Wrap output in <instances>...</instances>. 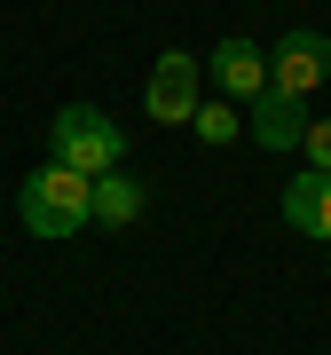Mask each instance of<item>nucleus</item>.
Instances as JSON below:
<instances>
[{
  "mask_svg": "<svg viewBox=\"0 0 331 355\" xmlns=\"http://www.w3.org/2000/svg\"><path fill=\"white\" fill-rule=\"evenodd\" d=\"M16 214H24L32 237L64 245V237H79V229L95 221V182L48 158V166H32V174H24V190H16Z\"/></svg>",
  "mask_w": 331,
  "mask_h": 355,
  "instance_id": "f257e3e1",
  "label": "nucleus"
},
{
  "mask_svg": "<svg viewBox=\"0 0 331 355\" xmlns=\"http://www.w3.org/2000/svg\"><path fill=\"white\" fill-rule=\"evenodd\" d=\"M48 158L71 166V174H87V182H102L111 166H127V127L102 119L95 103H64L48 119Z\"/></svg>",
  "mask_w": 331,
  "mask_h": 355,
  "instance_id": "f03ea898",
  "label": "nucleus"
},
{
  "mask_svg": "<svg viewBox=\"0 0 331 355\" xmlns=\"http://www.w3.org/2000/svg\"><path fill=\"white\" fill-rule=\"evenodd\" d=\"M142 111H150L158 127H190L197 119V55L166 48L150 64V79H142Z\"/></svg>",
  "mask_w": 331,
  "mask_h": 355,
  "instance_id": "7ed1b4c3",
  "label": "nucleus"
},
{
  "mask_svg": "<svg viewBox=\"0 0 331 355\" xmlns=\"http://www.w3.org/2000/svg\"><path fill=\"white\" fill-rule=\"evenodd\" d=\"M268 87H284V95H316L331 87V40L323 32H284L276 48H268Z\"/></svg>",
  "mask_w": 331,
  "mask_h": 355,
  "instance_id": "20e7f679",
  "label": "nucleus"
},
{
  "mask_svg": "<svg viewBox=\"0 0 331 355\" xmlns=\"http://www.w3.org/2000/svg\"><path fill=\"white\" fill-rule=\"evenodd\" d=\"M213 87L229 95V103H253L260 87H268V48H253V40H221L213 48Z\"/></svg>",
  "mask_w": 331,
  "mask_h": 355,
  "instance_id": "39448f33",
  "label": "nucleus"
},
{
  "mask_svg": "<svg viewBox=\"0 0 331 355\" xmlns=\"http://www.w3.org/2000/svg\"><path fill=\"white\" fill-rule=\"evenodd\" d=\"M300 135H307V111H300V95H284V87H260V95H253V142H260V150H292Z\"/></svg>",
  "mask_w": 331,
  "mask_h": 355,
  "instance_id": "423d86ee",
  "label": "nucleus"
},
{
  "mask_svg": "<svg viewBox=\"0 0 331 355\" xmlns=\"http://www.w3.org/2000/svg\"><path fill=\"white\" fill-rule=\"evenodd\" d=\"M284 221H292L300 237H331V174L307 166L300 182H284Z\"/></svg>",
  "mask_w": 331,
  "mask_h": 355,
  "instance_id": "0eeeda50",
  "label": "nucleus"
},
{
  "mask_svg": "<svg viewBox=\"0 0 331 355\" xmlns=\"http://www.w3.org/2000/svg\"><path fill=\"white\" fill-rule=\"evenodd\" d=\"M142 205H150V198H142V182H127L118 166L95 182V221H102V229H134V221H142Z\"/></svg>",
  "mask_w": 331,
  "mask_h": 355,
  "instance_id": "6e6552de",
  "label": "nucleus"
},
{
  "mask_svg": "<svg viewBox=\"0 0 331 355\" xmlns=\"http://www.w3.org/2000/svg\"><path fill=\"white\" fill-rule=\"evenodd\" d=\"M237 127H244V119L229 111V95H221V103H197V119H190V135H197V142H229Z\"/></svg>",
  "mask_w": 331,
  "mask_h": 355,
  "instance_id": "1a4fd4ad",
  "label": "nucleus"
},
{
  "mask_svg": "<svg viewBox=\"0 0 331 355\" xmlns=\"http://www.w3.org/2000/svg\"><path fill=\"white\" fill-rule=\"evenodd\" d=\"M300 150H307V166H316V174H331V119H307Z\"/></svg>",
  "mask_w": 331,
  "mask_h": 355,
  "instance_id": "9d476101",
  "label": "nucleus"
}]
</instances>
